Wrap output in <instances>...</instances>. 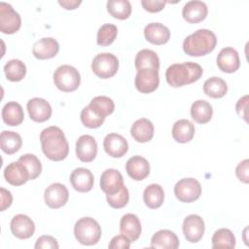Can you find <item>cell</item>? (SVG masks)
I'll return each instance as SVG.
<instances>
[{
  "instance_id": "6da1fadb",
  "label": "cell",
  "mask_w": 249,
  "mask_h": 249,
  "mask_svg": "<svg viewBox=\"0 0 249 249\" xmlns=\"http://www.w3.org/2000/svg\"><path fill=\"white\" fill-rule=\"evenodd\" d=\"M40 142L44 155L51 160L60 161L68 156L69 145L58 126L51 125L43 129L40 133Z\"/></svg>"
},
{
  "instance_id": "7a4b0ae2",
  "label": "cell",
  "mask_w": 249,
  "mask_h": 249,
  "mask_svg": "<svg viewBox=\"0 0 249 249\" xmlns=\"http://www.w3.org/2000/svg\"><path fill=\"white\" fill-rule=\"evenodd\" d=\"M202 73V67L196 62L174 63L166 69L165 79L169 86L179 88L196 82Z\"/></svg>"
},
{
  "instance_id": "3957f363",
  "label": "cell",
  "mask_w": 249,
  "mask_h": 249,
  "mask_svg": "<svg viewBox=\"0 0 249 249\" xmlns=\"http://www.w3.org/2000/svg\"><path fill=\"white\" fill-rule=\"evenodd\" d=\"M217 44V38L209 29H198L186 37L183 50L190 56H202L211 53Z\"/></svg>"
},
{
  "instance_id": "277c9868",
  "label": "cell",
  "mask_w": 249,
  "mask_h": 249,
  "mask_svg": "<svg viewBox=\"0 0 249 249\" xmlns=\"http://www.w3.org/2000/svg\"><path fill=\"white\" fill-rule=\"evenodd\" d=\"M101 227L93 218L83 217L75 223V237L83 245L89 246L96 244L101 237Z\"/></svg>"
},
{
  "instance_id": "5b68a950",
  "label": "cell",
  "mask_w": 249,
  "mask_h": 249,
  "mask_svg": "<svg viewBox=\"0 0 249 249\" xmlns=\"http://www.w3.org/2000/svg\"><path fill=\"white\" fill-rule=\"evenodd\" d=\"M53 83L55 87L64 92L76 90L81 83L79 71L68 64L60 65L53 73Z\"/></svg>"
},
{
  "instance_id": "8992f818",
  "label": "cell",
  "mask_w": 249,
  "mask_h": 249,
  "mask_svg": "<svg viewBox=\"0 0 249 249\" xmlns=\"http://www.w3.org/2000/svg\"><path fill=\"white\" fill-rule=\"evenodd\" d=\"M119 69V60L111 53H101L96 54L91 62L92 72L101 79L113 77Z\"/></svg>"
},
{
  "instance_id": "52a82bcc",
  "label": "cell",
  "mask_w": 249,
  "mask_h": 249,
  "mask_svg": "<svg viewBox=\"0 0 249 249\" xmlns=\"http://www.w3.org/2000/svg\"><path fill=\"white\" fill-rule=\"evenodd\" d=\"M174 195L181 202H193L201 195L200 183L195 178H183L175 184Z\"/></svg>"
},
{
  "instance_id": "ba28073f",
  "label": "cell",
  "mask_w": 249,
  "mask_h": 249,
  "mask_svg": "<svg viewBox=\"0 0 249 249\" xmlns=\"http://www.w3.org/2000/svg\"><path fill=\"white\" fill-rule=\"evenodd\" d=\"M21 26V18L14 8L5 2H0V31L4 34H14Z\"/></svg>"
},
{
  "instance_id": "9c48e42d",
  "label": "cell",
  "mask_w": 249,
  "mask_h": 249,
  "mask_svg": "<svg viewBox=\"0 0 249 249\" xmlns=\"http://www.w3.org/2000/svg\"><path fill=\"white\" fill-rule=\"evenodd\" d=\"M160 84L159 70L153 68H144L137 70L134 85L141 93H151L156 90Z\"/></svg>"
},
{
  "instance_id": "30bf717a",
  "label": "cell",
  "mask_w": 249,
  "mask_h": 249,
  "mask_svg": "<svg viewBox=\"0 0 249 249\" xmlns=\"http://www.w3.org/2000/svg\"><path fill=\"white\" fill-rule=\"evenodd\" d=\"M69 198L67 188L60 183H53L50 185L44 193L45 203L53 209H57L66 204Z\"/></svg>"
},
{
  "instance_id": "8fae6325",
  "label": "cell",
  "mask_w": 249,
  "mask_h": 249,
  "mask_svg": "<svg viewBox=\"0 0 249 249\" xmlns=\"http://www.w3.org/2000/svg\"><path fill=\"white\" fill-rule=\"evenodd\" d=\"M205 226L203 219L196 214L188 215L183 222V233L187 241L198 242L204 233Z\"/></svg>"
},
{
  "instance_id": "7c38bea8",
  "label": "cell",
  "mask_w": 249,
  "mask_h": 249,
  "mask_svg": "<svg viewBox=\"0 0 249 249\" xmlns=\"http://www.w3.org/2000/svg\"><path fill=\"white\" fill-rule=\"evenodd\" d=\"M76 155L83 162L92 161L97 155V143L91 135H81L76 141Z\"/></svg>"
},
{
  "instance_id": "4fadbf2b",
  "label": "cell",
  "mask_w": 249,
  "mask_h": 249,
  "mask_svg": "<svg viewBox=\"0 0 249 249\" xmlns=\"http://www.w3.org/2000/svg\"><path fill=\"white\" fill-rule=\"evenodd\" d=\"M12 233L19 239H27L34 234V222L27 215L18 214L13 217L10 223Z\"/></svg>"
},
{
  "instance_id": "5bb4252c",
  "label": "cell",
  "mask_w": 249,
  "mask_h": 249,
  "mask_svg": "<svg viewBox=\"0 0 249 249\" xmlns=\"http://www.w3.org/2000/svg\"><path fill=\"white\" fill-rule=\"evenodd\" d=\"M27 111L32 121L37 123H44L52 116V107L50 103L44 98L34 97L27 102Z\"/></svg>"
},
{
  "instance_id": "9a60e30c",
  "label": "cell",
  "mask_w": 249,
  "mask_h": 249,
  "mask_svg": "<svg viewBox=\"0 0 249 249\" xmlns=\"http://www.w3.org/2000/svg\"><path fill=\"white\" fill-rule=\"evenodd\" d=\"M103 148L110 157L122 158L128 150V143L121 134L109 133L103 140Z\"/></svg>"
},
{
  "instance_id": "2e32d148",
  "label": "cell",
  "mask_w": 249,
  "mask_h": 249,
  "mask_svg": "<svg viewBox=\"0 0 249 249\" xmlns=\"http://www.w3.org/2000/svg\"><path fill=\"white\" fill-rule=\"evenodd\" d=\"M217 65L225 73L235 72L240 65L239 55L236 50L231 47L222 49L217 55Z\"/></svg>"
},
{
  "instance_id": "e0dca14e",
  "label": "cell",
  "mask_w": 249,
  "mask_h": 249,
  "mask_svg": "<svg viewBox=\"0 0 249 249\" xmlns=\"http://www.w3.org/2000/svg\"><path fill=\"white\" fill-rule=\"evenodd\" d=\"M208 14L207 6L204 2L193 0L187 2L182 10L184 19L189 23H197L205 19Z\"/></svg>"
},
{
  "instance_id": "ac0fdd59",
  "label": "cell",
  "mask_w": 249,
  "mask_h": 249,
  "mask_svg": "<svg viewBox=\"0 0 249 249\" xmlns=\"http://www.w3.org/2000/svg\"><path fill=\"white\" fill-rule=\"evenodd\" d=\"M59 51L58 42L52 37H45L34 43L33 55L38 59H50L54 57Z\"/></svg>"
},
{
  "instance_id": "d6986e66",
  "label": "cell",
  "mask_w": 249,
  "mask_h": 249,
  "mask_svg": "<svg viewBox=\"0 0 249 249\" xmlns=\"http://www.w3.org/2000/svg\"><path fill=\"white\" fill-rule=\"evenodd\" d=\"M125 170L131 179L142 181L150 173V164L145 158L141 156H133L127 160Z\"/></svg>"
},
{
  "instance_id": "ffe728a7",
  "label": "cell",
  "mask_w": 249,
  "mask_h": 249,
  "mask_svg": "<svg viewBox=\"0 0 249 249\" xmlns=\"http://www.w3.org/2000/svg\"><path fill=\"white\" fill-rule=\"evenodd\" d=\"M4 177L6 181L13 186H20L30 180L28 170L18 160L11 162L5 167Z\"/></svg>"
},
{
  "instance_id": "44dd1931",
  "label": "cell",
  "mask_w": 249,
  "mask_h": 249,
  "mask_svg": "<svg viewBox=\"0 0 249 249\" xmlns=\"http://www.w3.org/2000/svg\"><path fill=\"white\" fill-rule=\"evenodd\" d=\"M124 185L123 175L117 169L108 168L101 174L100 188L106 195H111L118 192Z\"/></svg>"
},
{
  "instance_id": "7402d4cb",
  "label": "cell",
  "mask_w": 249,
  "mask_h": 249,
  "mask_svg": "<svg viewBox=\"0 0 249 249\" xmlns=\"http://www.w3.org/2000/svg\"><path fill=\"white\" fill-rule=\"evenodd\" d=\"M93 182L94 178L92 173L84 167L75 168L70 175V183L72 187L80 193L89 192L93 187Z\"/></svg>"
},
{
  "instance_id": "603a6c76",
  "label": "cell",
  "mask_w": 249,
  "mask_h": 249,
  "mask_svg": "<svg viewBox=\"0 0 249 249\" xmlns=\"http://www.w3.org/2000/svg\"><path fill=\"white\" fill-rule=\"evenodd\" d=\"M141 223L135 214L127 213L124 215L120 222V231L126 236L130 242L136 241L141 234Z\"/></svg>"
},
{
  "instance_id": "cb8c5ba5",
  "label": "cell",
  "mask_w": 249,
  "mask_h": 249,
  "mask_svg": "<svg viewBox=\"0 0 249 249\" xmlns=\"http://www.w3.org/2000/svg\"><path fill=\"white\" fill-rule=\"evenodd\" d=\"M144 36L146 40L154 45H163L170 38L169 29L160 22H151L144 28Z\"/></svg>"
},
{
  "instance_id": "d4e9b609",
  "label": "cell",
  "mask_w": 249,
  "mask_h": 249,
  "mask_svg": "<svg viewBox=\"0 0 249 249\" xmlns=\"http://www.w3.org/2000/svg\"><path fill=\"white\" fill-rule=\"evenodd\" d=\"M130 134L139 143L149 142L154 136V124L146 118L138 119L131 125Z\"/></svg>"
},
{
  "instance_id": "484cf974",
  "label": "cell",
  "mask_w": 249,
  "mask_h": 249,
  "mask_svg": "<svg viewBox=\"0 0 249 249\" xmlns=\"http://www.w3.org/2000/svg\"><path fill=\"white\" fill-rule=\"evenodd\" d=\"M179 247L177 235L169 230H160L154 233L151 238V248L176 249Z\"/></svg>"
},
{
  "instance_id": "4316f807",
  "label": "cell",
  "mask_w": 249,
  "mask_h": 249,
  "mask_svg": "<svg viewBox=\"0 0 249 249\" xmlns=\"http://www.w3.org/2000/svg\"><path fill=\"white\" fill-rule=\"evenodd\" d=\"M2 119L3 122L10 126L20 124L24 119V113L21 105L16 101L6 103L2 108Z\"/></svg>"
},
{
  "instance_id": "83f0119b",
  "label": "cell",
  "mask_w": 249,
  "mask_h": 249,
  "mask_svg": "<svg viewBox=\"0 0 249 249\" xmlns=\"http://www.w3.org/2000/svg\"><path fill=\"white\" fill-rule=\"evenodd\" d=\"M195 135V125L186 119H181L173 124L172 137L178 143L190 142Z\"/></svg>"
},
{
  "instance_id": "f1b7e54d",
  "label": "cell",
  "mask_w": 249,
  "mask_h": 249,
  "mask_svg": "<svg viewBox=\"0 0 249 249\" xmlns=\"http://www.w3.org/2000/svg\"><path fill=\"white\" fill-rule=\"evenodd\" d=\"M164 192L160 185L151 184L147 186L143 193V200L150 209H157L163 203Z\"/></svg>"
},
{
  "instance_id": "f546056e",
  "label": "cell",
  "mask_w": 249,
  "mask_h": 249,
  "mask_svg": "<svg viewBox=\"0 0 249 249\" xmlns=\"http://www.w3.org/2000/svg\"><path fill=\"white\" fill-rule=\"evenodd\" d=\"M213 115V109L209 102L205 100H196L191 106V116L197 124L208 123Z\"/></svg>"
},
{
  "instance_id": "4dcf8cb0",
  "label": "cell",
  "mask_w": 249,
  "mask_h": 249,
  "mask_svg": "<svg viewBox=\"0 0 249 249\" xmlns=\"http://www.w3.org/2000/svg\"><path fill=\"white\" fill-rule=\"evenodd\" d=\"M0 143L1 149L4 153L8 155H13L21 148L22 139L21 136L15 131L4 130L1 132Z\"/></svg>"
},
{
  "instance_id": "1f68e13d",
  "label": "cell",
  "mask_w": 249,
  "mask_h": 249,
  "mask_svg": "<svg viewBox=\"0 0 249 249\" xmlns=\"http://www.w3.org/2000/svg\"><path fill=\"white\" fill-rule=\"evenodd\" d=\"M134 63L137 70L144 68H153L159 70L160 68V58L158 54L154 51L148 49L141 50L137 53Z\"/></svg>"
},
{
  "instance_id": "d6a6232c",
  "label": "cell",
  "mask_w": 249,
  "mask_h": 249,
  "mask_svg": "<svg viewBox=\"0 0 249 249\" xmlns=\"http://www.w3.org/2000/svg\"><path fill=\"white\" fill-rule=\"evenodd\" d=\"M204 93L211 98H221L228 91L227 83L219 77H211L203 84Z\"/></svg>"
},
{
  "instance_id": "836d02e7",
  "label": "cell",
  "mask_w": 249,
  "mask_h": 249,
  "mask_svg": "<svg viewBox=\"0 0 249 249\" xmlns=\"http://www.w3.org/2000/svg\"><path fill=\"white\" fill-rule=\"evenodd\" d=\"M106 7L113 18L121 20L128 18L131 14V5L127 0H109Z\"/></svg>"
},
{
  "instance_id": "e575fe53",
  "label": "cell",
  "mask_w": 249,
  "mask_h": 249,
  "mask_svg": "<svg viewBox=\"0 0 249 249\" xmlns=\"http://www.w3.org/2000/svg\"><path fill=\"white\" fill-rule=\"evenodd\" d=\"M4 72L9 81L19 82L26 74V66L19 59H11L4 65Z\"/></svg>"
},
{
  "instance_id": "d590c367",
  "label": "cell",
  "mask_w": 249,
  "mask_h": 249,
  "mask_svg": "<svg viewBox=\"0 0 249 249\" xmlns=\"http://www.w3.org/2000/svg\"><path fill=\"white\" fill-rule=\"evenodd\" d=\"M211 241L213 248H234L235 246V237L232 231L226 228L217 230Z\"/></svg>"
},
{
  "instance_id": "8d00e7d4",
  "label": "cell",
  "mask_w": 249,
  "mask_h": 249,
  "mask_svg": "<svg viewBox=\"0 0 249 249\" xmlns=\"http://www.w3.org/2000/svg\"><path fill=\"white\" fill-rule=\"evenodd\" d=\"M89 105L94 112L104 118H106L108 115H111L115 110L114 101L110 97L104 95L93 97Z\"/></svg>"
},
{
  "instance_id": "74e56055",
  "label": "cell",
  "mask_w": 249,
  "mask_h": 249,
  "mask_svg": "<svg viewBox=\"0 0 249 249\" xmlns=\"http://www.w3.org/2000/svg\"><path fill=\"white\" fill-rule=\"evenodd\" d=\"M118 34V28L115 24L112 23H105L100 26L97 31L96 43L99 46H109L111 45Z\"/></svg>"
},
{
  "instance_id": "f35d334b",
  "label": "cell",
  "mask_w": 249,
  "mask_h": 249,
  "mask_svg": "<svg viewBox=\"0 0 249 249\" xmlns=\"http://www.w3.org/2000/svg\"><path fill=\"white\" fill-rule=\"evenodd\" d=\"M18 161H20L28 170L30 175V180L36 179L42 172V164L40 160L33 154H25L19 157Z\"/></svg>"
},
{
  "instance_id": "ab89813d",
  "label": "cell",
  "mask_w": 249,
  "mask_h": 249,
  "mask_svg": "<svg viewBox=\"0 0 249 249\" xmlns=\"http://www.w3.org/2000/svg\"><path fill=\"white\" fill-rule=\"evenodd\" d=\"M80 117L83 124L89 128H97L101 126L105 121L104 117L98 115L89 105L82 110Z\"/></svg>"
},
{
  "instance_id": "60d3db41",
  "label": "cell",
  "mask_w": 249,
  "mask_h": 249,
  "mask_svg": "<svg viewBox=\"0 0 249 249\" xmlns=\"http://www.w3.org/2000/svg\"><path fill=\"white\" fill-rule=\"evenodd\" d=\"M106 199L108 204L115 209H120L124 207L128 200H129V193L127 188L124 185L118 192L111 194V195H106Z\"/></svg>"
},
{
  "instance_id": "b9f144b4",
  "label": "cell",
  "mask_w": 249,
  "mask_h": 249,
  "mask_svg": "<svg viewBox=\"0 0 249 249\" xmlns=\"http://www.w3.org/2000/svg\"><path fill=\"white\" fill-rule=\"evenodd\" d=\"M36 249H57L59 247L56 239L51 235H42L40 236L34 245Z\"/></svg>"
},
{
  "instance_id": "7bdbcfd3",
  "label": "cell",
  "mask_w": 249,
  "mask_h": 249,
  "mask_svg": "<svg viewBox=\"0 0 249 249\" xmlns=\"http://www.w3.org/2000/svg\"><path fill=\"white\" fill-rule=\"evenodd\" d=\"M235 174L239 181L245 184L249 182V160L248 159L243 160L237 164L235 168Z\"/></svg>"
},
{
  "instance_id": "ee69618b",
  "label": "cell",
  "mask_w": 249,
  "mask_h": 249,
  "mask_svg": "<svg viewBox=\"0 0 249 249\" xmlns=\"http://www.w3.org/2000/svg\"><path fill=\"white\" fill-rule=\"evenodd\" d=\"M108 247L111 249H128L130 247V240L124 234H119L111 239Z\"/></svg>"
},
{
  "instance_id": "f6af8a7d",
  "label": "cell",
  "mask_w": 249,
  "mask_h": 249,
  "mask_svg": "<svg viewBox=\"0 0 249 249\" xmlns=\"http://www.w3.org/2000/svg\"><path fill=\"white\" fill-rule=\"evenodd\" d=\"M166 2L165 1H156V0H142L141 5L144 8V10L150 12V13H158L160 12Z\"/></svg>"
},
{
  "instance_id": "bcb514c9",
  "label": "cell",
  "mask_w": 249,
  "mask_h": 249,
  "mask_svg": "<svg viewBox=\"0 0 249 249\" xmlns=\"http://www.w3.org/2000/svg\"><path fill=\"white\" fill-rule=\"evenodd\" d=\"M247 106H248V95H244L238 99L235 105L236 113L240 118L247 122Z\"/></svg>"
},
{
  "instance_id": "7dc6e473",
  "label": "cell",
  "mask_w": 249,
  "mask_h": 249,
  "mask_svg": "<svg viewBox=\"0 0 249 249\" xmlns=\"http://www.w3.org/2000/svg\"><path fill=\"white\" fill-rule=\"evenodd\" d=\"M0 192H1V211H4L11 206L13 201V196L11 192L4 188H1Z\"/></svg>"
},
{
  "instance_id": "c3c4849f",
  "label": "cell",
  "mask_w": 249,
  "mask_h": 249,
  "mask_svg": "<svg viewBox=\"0 0 249 249\" xmlns=\"http://www.w3.org/2000/svg\"><path fill=\"white\" fill-rule=\"evenodd\" d=\"M82 3L81 0H62L58 1V4L62 6L66 10H74L79 7V5Z\"/></svg>"
}]
</instances>
